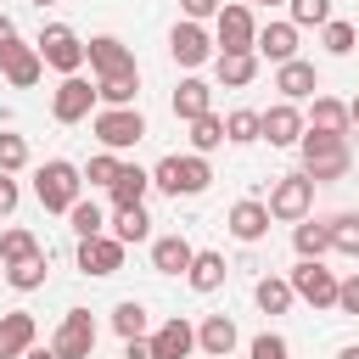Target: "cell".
Segmentation results:
<instances>
[{
	"mask_svg": "<svg viewBox=\"0 0 359 359\" xmlns=\"http://www.w3.org/2000/svg\"><path fill=\"white\" fill-rule=\"evenodd\" d=\"M297 157H303V174H309L314 185H331V180H342V174L353 168L348 135H314V129H303V140H297Z\"/></svg>",
	"mask_w": 359,
	"mask_h": 359,
	"instance_id": "cell-1",
	"label": "cell"
},
{
	"mask_svg": "<svg viewBox=\"0 0 359 359\" xmlns=\"http://www.w3.org/2000/svg\"><path fill=\"white\" fill-rule=\"evenodd\" d=\"M34 196H39L45 213H67V208L84 196V174H79V163H67V157L39 163V168H34Z\"/></svg>",
	"mask_w": 359,
	"mask_h": 359,
	"instance_id": "cell-2",
	"label": "cell"
},
{
	"mask_svg": "<svg viewBox=\"0 0 359 359\" xmlns=\"http://www.w3.org/2000/svg\"><path fill=\"white\" fill-rule=\"evenodd\" d=\"M151 185L163 191V196H202L208 185H213V163L208 157H196V151H174V157H163L157 168H151Z\"/></svg>",
	"mask_w": 359,
	"mask_h": 359,
	"instance_id": "cell-3",
	"label": "cell"
},
{
	"mask_svg": "<svg viewBox=\"0 0 359 359\" xmlns=\"http://www.w3.org/2000/svg\"><path fill=\"white\" fill-rule=\"evenodd\" d=\"M90 129H95L101 151H135V146L146 140L140 107H101V112H90Z\"/></svg>",
	"mask_w": 359,
	"mask_h": 359,
	"instance_id": "cell-4",
	"label": "cell"
},
{
	"mask_svg": "<svg viewBox=\"0 0 359 359\" xmlns=\"http://www.w3.org/2000/svg\"><path fill=\"white\" fill-rule=\"evenodd\" d=\"M34 50H39V62H45V67H56L62 79L84 73V39H79L67 22H45V34L34 39Z\"/></svg>",
	"mask_w": 359,
	"mask_h": 359,
	"instance_id": "cell-5",
	"label": "cell"
},
{
	"mask_svg": "<svg viewBox=\"0 0 359 359\" xmlns=\"http://www.w3.org/2000/svg\"><path fill=\"white\" fill-rule=\"evenodd\" d=\"M269 219H280V224H297V219H309L314 213V180L297 168V174H280L275 185H269Z\"/></svg>",
	"mask_w": 359,
	"mask_h": 359,
	"instance_id": "cell-6",
	"label": "cell"
},
{
	"mask_svg": "<svg viewBox=\"0 0 359 359\" xmlns=\"http://www.w3.org/2000/svg\"><path fill=\"white\" fill-rule=\"evenodd\" d=\"M286 286L309 309H337V269H325V258H297V269L286 275Z\"/></svg>",
	"mask_w": 359,
	"mask_h": 359,
	"instance_id": "cell-7",
	"label": "cell"
},
{
	"mask_svg": "<svg viewBox=\"0 0 359 359\" xmlns=\"http://www.w3.org/2000/svg\"><path fill=\"white\" fill-rule=\"evenodd\" d=\"M252 39H258L252 6H241V0L219 6V17H213V50H252Z\"/></svg>",
	"mask_w": 359,
	"mask_h": 359,
	"instance_id": "cell-8",
	"label": "cell"
},
{
	"mask_svg": "<svg viewBox=\"0 0 359 359\" xmlns=\"http://www.w3.org/2000/svg\"><path fill=\"white\" fill-rule=\"evenodd\" d=\"M95 320H90V309H67L62 314V325H56V337H50V353L56 359H90L95 353Z\"/></svg>",
	"mask_w": 359,
	"mask_h": 359,
	"instance_id": "cell-9",
	"label": "cell"
},
{
	"mask_svg": "<svg viewBox=\"0 0 359 359\" xmlns=\"http://www.w3.org/2000/svg\"><path fill=\"white\" fill-rule=\"evenodd\" d=\"M168 56H174L185 73H196V67L213 62L219 50H213V34H208L202 22H174V28H168Z\"/></svg>",
	"mask_w": 359,
	"mask_h": 359,
	"instance_id": "cell-10",
	"label": "cell"
},
{
	"mask_svg": "<svg viewBox=\"0 0 359 359\" xmlns=\"http://www.w3.org/2000/svg\"><path fill=\"white\" fill-rule=\"evenodd\" d=\"M95 112V84L84 79V73H73V79H62L56 90H50V118L56 123H84Z\"/></svg>",
	"mask_w": 359,
	"mask_h": 359,
	"instance_id": "cell-11",
	"label": "cell"
},
{
	"mask_svg": "<svg viewBox=\"0 0 359 359\" xmlns=\"http://www.w3.org/2000/svg\"><path fill=\"white\" fill-rule=\"evenodd\" d=\"M39 73H45V62H39V50L28 45V39H0V79L6 84H17V90H34L39 84Z\"/></svg>",
	"mask_w": 359,
	"mask_h": 359,
	"instance_id": "cell-12",
	"label": "cell"
},
{
	"mask_svg": "<svg viewBox=\"0 0 359 359\" xmlns=\"http://www.w3.org/2000/svg\"><path fill=\"white\" fill-rule=\"evenodd\" d=\"M84 62L95 67V79H107V73H135V50H129L118 34H95V39H84Z\"/></svg>",
	"mask_w": 359,
	"mask_h": 359,
	"instance_id": "cell-13",
	"label": "cell"
},
{
	"mask_svg": "<svg viewBox=\"0 0 359 359\" xmlns=\"http://www.w3.org/2000/svg\"><path fill=\"white\" fill-rule=\"evenodd\" d=\"M258 140H269V146H297L303 140V112L292 107V101H275L269 112H258Z\"/></svg>",
	"mask_w": 359,
	"mask_h": 359,
	"instance_id": "cell-14",
	"label": "cell"
},
{
	"mask_svg": "<svg viewBox=\"0 0 359 359\" xmlns=\"http://www.w3.org/2000/svg\"><path fill=\"white\" fill-rule=\"evenodd\" d=\"M224 224H230V236H236L241 247H258V241L269 236V208H264L258 196H241V202L230 208V219H224Z\"/></svg>",
	"mask_w": 359,
	"mask_h": 359,
	"instance_id": "cell-15",
	"label": "cell"
},
{
	"mask_svg": "<svg viewBox=\"0 0 359 359\" xmlns=\"http://www.w3.org/2000/svg\"><path fill=\"white\" fill-rule=\"evenodd\" d=\"M275 90H280V101H314V90H320V73H314V62H280L275 67Z\"/></svg>",
	"mask_w": 359,
	"mask_h": 359,
	"instance_id": "cell-16",
	"label": "cell"
},
{
	"mask_svg": "<svg viewBox=\"0 0 359 359\" xmlns=\"http://www.w3.org/2000/svg\"><path fill=\"white\" fill-rule=\"evenodd\" d=\"M79 269L84 275H118L123 269V241H112V236H90V241H79Z\"/></svg>",
	"mask_w": 359,
	"mask_h": 359,
	"instance_id": "cell-17",
	"label": "cell"
},
{
	"mask_svg": "<svg viewBox=\"0 0 359 359\" xmlns=\"http://www.w3.org/2000/svg\"><path fill=\"white\" fill-rule=\"evenodd\" d=\"M34 342H39V325H34V314H28V309L0 314V359H22Z\"/></svg>",
	"mask_w": 359,
	"mask_h": 359,
	"instance_id": "cell-18",
	"label": "cell"
},
{
	"mask_svg": "<svg viewBox=\"0 0 359 359\" xmlns=\"http://www.w3.org/2000/svg\"><path fill=\"white\" fill-rule=\"evenodd\" d=\"M151 353H157V359H191V353H196V325L180 320V314L163 320V325L151 331Z\"/></svg>",
	"mask_w": 359,
	"mask_h": 359,
	"instance_id": "cell-19",
	"label": "cell"
},
{
	"mask_svg": "<svg viewBox=\"0 0 359 359\" xmlns=\"http://www.w3.org/2000/svg\"><path fill=\"white\" fill-rule=\"evenodd\" d=\"M252 56H264V62H297V28L292 22H264L258 28V39H252Z\"/></svg>",
	"mask_w": 359,
	"mask_h": 359,
	"instance_id": "cell-20",
	"label": "cell"
},
{
	"mask_svg": "<svg viewBox=\"0 0 359 359\" xmlns=\"http://www.w3.org/2000/svg\"><path fill=\"white\" fill-rule=\"evenodd\" d=\"M236 320L230 314H202V325H196V348L208 353V359H230L236 353Z\"/></svg>",
	"mask_w": 359,
	"mask_h": 359,
	"instance_id": "cell-21",
	"label": "cell"
},
{
	"mask_svg": "<svg viewBox=\"0 0 359 359\" xmlns=\"http://www.w3.org/2000/svg\"><path fill=\"white\" fill-rule=\"evenodd\" d=\"M146 191H151V168L123 163V168H118V180L107 185V202H112V208H140V202H146Z\"/></svg>",
	"mask_w": 359,
	"mask_h": 359,
	"instance_id": "cell-22",
	"label": "cell"
},
{
	"mask_svg": "<svg viewBox=\"0 0 359 359\" xmlns=\"http://www.w3.org/2000/svg\"><path fill=\"white\" fill-rule=\"evenodd\" d=\"M202 112H213V84L191 73V79H180V90H174V118H180V123H196Z\"/></svg>",
	"mask_w": 359,
	"mask_h": 359,
	"instance_id": "cell-23",
	"label": "cell"
},
{
	"mask_svg": "<svg viewBox=\"0 0 359 359\" xmlns=\"http://www.w3.org/2000/svg\"><path fill=\"white\" fill-rule=\"evenodd\" d=\"M191 258H196V247H191L180 230L151 241V269H157V275H185V269H191Z\"/></svg>",
	"mask_w": 359,
	"mask_h": 359,
	"instance_id": "cell-24",
	"label": "cell"
},
{
	"mask_svg": "<svg viewBox=\"0 0 359 359\" xmlns=\"http://www.w3.org/2000/svg\"><path fill=\"white\" fill-rule=\"evenodd\" d=\"M213 73H219L224 90H247V84L258 79V56H252V50H219V56H213Z\"/></svg>",
	"mask_w": 359,
	"mask_h": 359,
	"instance_id": "cell-25",
	"label": "cell"
},
{
	"mask_svg": "<svg viewBox=\"0 0 359 359\" xmlns=\"http://www.w3.org/2000/svg\"><path fill=\"white\" fill-rule=\"evenodd\" d=\"M303 129H314V135H348V129H353V123H348V101H337V95H314Z\"/></svg>",
	"mask_w": 359,
	"mask_h": 359,
	"instance_id": "cell-26",
	"label": "cell"
},
{
	"mask_svg": "<svg viewBox=\"0 0 359 359\" xmlns=\"http://www.w3.org/2000/svg\"><path fill=\"white\" fill-rule=\"evenodd\" d=\"M224 275H230V264H224V252H196L191 258V269H185V280H191V292H219L224 286Z\"/></svg>",
	"mask_w": 359,
	"mask_h": 359,
	"instance_id": "cell-27",
	"label": "cell"
},
{
	"mask_svg": "<svg viewBox=\"0 0 359 359\" xmlns=\"http://www.w3.org/2000/svg\"><path fill=\"white\" fill-rule=\"evenodd\" d=\"M107 236L123 241V247L146 241V236H151V213H146V202H140V208H112V230H107Z\"/></svg>",
	"mask_w": 359,
	"mask_h": 359,
	"instance_id": "cell-28",
	"label": "cell"
},
{
	"mask_svg": "<svg viewBox=\"0 0 359 359\" xmlns=\"http://www.w3.org/2000/svg\"><path fill=\"white\" fill-rule=\"evenodd\" d=\"M292 247H297V258H325L331 252V224L325 219H297L292 224Z\"/></svg>",
	"mask_w": 359,
	"mask_h": 359,
	"instance_id": "cell-29",
	"label": "cell"
},
{
	"mask_svg": "<svg viewBox=\"0 0 359 359\" xmlns=\"http://www.w3.org/2000/svg\"><path fill=\"white\" fill-rule=\"evenodd\" d=\"M135 95H140V67H135V73H107V79H95V101H107V107H135Z\"/></svg>",
	"mask_w": 359,
	"mask_h": 359,
	"instance_id": "cell-30",
	"label": "cell"
},
{
	"mask_svg": "<svg viewBox=\"0 0 359 359\" xmlns=\"http://www.w3.org/2000/svg\"><path fill=\"white\" fill-rule=\"evenodd\" d=\"M252 303L264 309V314H286L297 297H292V286H286V275H258V286H252Z\"/></svg>",
	"mask_w": 359,
	"mask_h": 359,
	"instance_id": "cell-31",
	"label": "cell"
},
{
	"mask_svg": "<svg viewBox=\"0 0 359 359\" xmlns=\"http://www.w3.org/2000/svg\"><path fill=\"white\" fill-rule=\"evenodd\" d=\"M325 224H331V252L359 264V213H331Z\"/></svg>",
	"mask_w": 359,
	"mask_h": 359,
	"instance_id": "cell-32",
	"label": "cell"
},
{
	"mask_svg": "<svg viewBox=\"0 0 359 359\" xmlns=\"http://www.w3.org/2000/svg\"><path fill=\"white\" fill-rule=\"evenodd\" d=\"M219 146H224V118H219V112H202V118L191 123V151L208 157V151H219Z\"/></svg>",
	"mask_w": 359,
	"mask_h": 359,
	"instance_id": "cell-33",
	"label": "cell"
},
{
	"mask_svg": "<svg viewBox=\"0 0 359 359\" xmlns=\"http://www.w3.org/2000/svg\"><path fill=\"white\" fill-rule=\"evenodd\" d=\"M45 252H34V258H22V264H6V286H17V292H39L45 286Z\"/></svg>",
	"mask_w": 359,
	"mask_h": 359,
	"instance_id": "cell-34",
	"label": "cell"
},
{
	"mask_svg": "<svg viewBox=\"0 0 359 359\" xmlns=\"http://www.w3.org/2000/svg\"><path fill=\"white\" fill-rule=\"evenodd\" d=\"M146 325H151V314H146V303H135V297H123L118 309H112V331L129 342V337H146Z\"/></svg>",
	"mask_w": 359,
	"mask_h": 359,
	"instance_id": "cell-35",
	"label": "cell"
},
{
	"mask_svg": "<svg viewBox=\"0 0 359 359\" xmlns=\"http://www.w3.org/2000/svg\"><path fill=\"white\" fill-rule=\"evenodd\" d=\"M67 219H73V236H79V241H90V236H107V213H101L95 202H84V196L67 208Z\"/></svg>",
	"mask_w": 359,
	"mask_h": 359,
	"instance_id": "cell-36",
	"label": "cell"
},
{
	"mask_svg": "<svg viewBox=\"0 0 359 359\" xmlns=\"http://www.w3.org/2000/svg\"><path fill=\"white\" fill-rule=\"evenodd\" d=\"M34 252H45V247L34 241V230H22V224H11V230L0 236V264H22V258H34Z\"/></svg>",
	"mask_w": 359,
	"mask_h": 359,
	"instance_id": "cell-37",
	"label": "cell"
},
{
	"mask_svg": "<svg viewBox=\"0 0 359 359\" xmlns=\"http://www.w3.org/2000/svg\"><path fill=\"white\" fill-rule=\"evenodd\" d=\"M320 45H325L331 56H353V45H359V28H353V22H342V17H331V22L320 28Z\"/></svg>",
	"mask_w": 359,
	"mask_h": 359,
	"instance_id": "cell-38",
	"label": "cell"
},
{
	"mask_svg": "<svg viewBox=\"0 0 359 359\" xmlns=\"http://www.w3.org/2000/svg\"><path fill=\"white\" fill-rule=\"evenodd\" d=\"M224 140H230V146H252V140H258V112H252V107L224 112Z\"/></svg>",
	"mask_w": 359,
	"mask_h": 359,
	"instance_id": "cell-39",
	"label": "cell"
},
{
	"mask_svg": "<svg viewBox=\"0 0 359 359\" xmlns=\"http://www.w3.org/2000/svg\"><path fill=\"white\" fill-rule=\"evenodd\" d=\"M286 11H292L286 17L292 28H325L331 22V0H286Z\"/></svg>",
	"mask_w": 359,
	"mask_h": 359,
	"instance_id": "cell-40",
	"label": "cell"
},
{
	"mask_svg": "<svg viewBox=\"0 0 359 359\" xmlns=\"http://www.w3.org/2000/svg\"><path fill=\"white\" fill-rule=\"evenodd\" d=\"M118 168H123V163H118V151H95L79 174H84V185H101V191H107V185L118 180Z\"/></svg>",
	"mask_w": 359,
	"mask_h": 359,
	"instance_id": "cell-41",
	"label": "cell"
},
{
	"mask_svg": "<svg viewBox=\"0 0 359 359\" xmlns=\"http://www.w3.org/2000/svg\"><path fill=\"white\" fill-rule=\"evenodd\" d=\"M17 168H28V140L22 135H0V174H17Z\"/></svg>",
	"mask_w": 359,
	"mask_h": 359,
	"instance_id": "cell-42",
	"label": "cell"
},
{
	"mask_svg": "<svg viewBox=\"0 0 359 359\" xmlns=\"http://www.w3.org/2000/svg\"><path fill=\"white\" fill-rule=\"evenodd\" d=\"M247 353H252V359H286L292 348H286V337H280V331H258Z\"/></svg>",
	"mask_w": 359,
	"mask_h": 359,
	"instance_id": "cell-43",
	"label": "cell"
},
{
	"mask_svg": "<svg viewBox=\"0 0 359 359\" xmlns=\"http://www.w3.org/2000/svg\"><path fill=\"white\" fill-rule=\"evenodd\" d=\"M337 314H359V269L337 280Z\"/></svg>",
	"mask_w": 359,
	"mask_h": 359,
	"instance_id": "cell-44",
	"label": "cell"
},
{
	"mask_svg": "<svg viewBox=\"0 0 359 359\" xmlns=\"http://www.w3.org/2000/svg\"><path fill=\"white\" fill-rule=\"evenodd\" d=\"M219 6H224V0H180L185 22H208V17H219Z\"/></svg>",
	"mask_w": 359,
	"mask_h": 359,
	"instance_id": "cell-45",
	"label": "cell"
},
{
	"mask_svg": "<svg viewBox=\"0 0 359 359\" xmlns=\"http://www.w3.org/2000/svg\"><path fill=\"white\" fill-rule=\"evenodd\" d=\"M17 202H22L17 180H11V174H0V219H6V213H17Z\"/></svg>",
	"mask_w": 359,
	"mask_h": 359,
	"instance_id": "cell-46",
	"label": "cell"
},
{
	"mask_svg": "<svg viewBox=\"0 0 359 359\" xmlns=\"http://www.w3.org/2000/svg\"><path fill=\"white\" fill-rule=\"evenodd\" d=\"M123 359H157V353H151V337H129V342H123Z\"/></svg>",
	"mask_w": 359,
	"mask_h": 359,
	"instance_id": "cell-47",
	"label": "cell"
},
{
	"mask_svg": "<svg viewBox=\"0 0 359 359\" xmlns=\"http://www.w3.org/2000/svg\"><path fill=\"white\" fill-rule=\"evenodd\" d=\"M22 359H56V353H50V348H39V342H34V348H28V353H22Z\"/></svg>",
	"mask_w": 359,
	"mask_h": 359,
	"instance_id": "cell-48",
	"label": "cell"
},
{
	"mask_svg": "<svg viewBox=\"0 0 359 359\" xmlns=\"http://www.w3.org/2000/svg\"><path fill=\"white\" fill-rule=\"evenodd\" d=\"M348 123H353V129H359V95H353V101H348Z\"/></svg>",
	"mask_w": 359,
	"mask_h": 359,
	"instance_id": "cell-49",
	"label": "cell"
},
{
	"mask_svg": "<svg viewBox=\"0 0 359 359\" xmlns=\"http://www.w3.org/2000/svg\"><path fill=\"white\" fill-rule=\"evenodd\" d=\"M337 359H359V342H353V348H342V353H337Z\"/></svg>",
	"mask_w": 359,
	"mask_h": 359,
	"instance_id": "cell-50",
	"label": "cell"
},
{
	"mask_svg": "<svg viewBox=\"0 0 359 359\" xmlns=\"http://www.w3.org/2000/svg\"><path fill=\"white\" fill-rule=\"evenodd\" d=\"M241 6H286V0H241Z\"/></svg>",
	"mask_w": 359,
	"mask_h": 359,
	"instance_id": "cell-51",
	"label": "cell"
},
{
	"mask_svg": "<svg viewBox=\"0 0 359 359\" xmlns=\"http://www.w3.org/2000/svg\"><path fill=\"white\" fill-rule=\"evenodd\" d=\"M34 6H50V0H34Z\"/></svg>",
	"mask_w": 359,
	"mask_h": 359,
	"instance_id": "cell-52",
	"label": "cell"
},
{
	"mask_svg": "<svg viewBox=\"0 0 359 359\" xmlns=\"http://www.w3.org/2000/svg\"><path fill=\"white\" fill-rule=\"evenodd\" d=\"M0 280H6V264H0Z\"/></svg>",
	"mask_w": 359,
	"mask_h": 359,
	"instance_id": "cell-53",
	"label": "cell"
}]
</instances>
